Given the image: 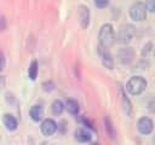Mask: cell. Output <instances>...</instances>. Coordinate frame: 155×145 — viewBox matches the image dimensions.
<instances>
[{
  "instance_id": "1",
  "label": "cell",
  "mask_w": 155,
  "mask_h": 145,
  "mask_svg": "<svg viewBox=\"0 0 155 145\" xmlns=\"http://www.w3.org/2000/svg\"><path fill=\"white\" fill-rule=\"evenodd\" d=\"M98 39H99V44L102 47L104 48H109L110 46L114 45L115 42V31L111 24L105 23L101 27L99 34H98Z\"/></svg>"
},
{
  "instance_id": "2",
  "label": "cell",
  "mask_w": 155,
  "mask_h": 145,
  "mask_svg": "<svg viewBox=\"0 0 155 145\" xmlns=\"http://www.w3.org/2000/svg\"><path fill=\"white\" fill-rule=\"evenodd\" d=\"M145 87H147V81L142 76H132L126 83V89L132 95L140 94L145 89Z\"/></svg>"
},
{
  "instance_id": "3",
  "label": "cell",
  "mask_w": 155,
  "mask_h": 145,
  "mask_svg": "<svg viewBox=\"0 0 155 145\" xmlns=\"http://www.w3.org/2000/svg\"><path fill=\"white\" fill-rule=\"evenodd\" d=\"M130 16L133 21H144L147 17V7L144 5V2L142 1H137L134 2L131 7H130Z\"/></svg>"
},
{
  "instance_id": "4",
  "label": "cell",
  "mask_w": 155,
  "mask_h": 145,
  "mask_svg": "<svg viewBox=\"0 0 155 145\" xmlns=\"http://www.w3.org/2000/svg\"><path fill=\"white\" fill-rule=\"evenodd\" d=\"M134 33H136V29H134V27L132 24H124L119 29V33H117V37L116 39L121 44H127L134 36Z\"/></svg>"
},
{
  "instance_id": "5",
  "label": "cell",
  "mask_w": 155,
  "mask_h": 145,
  "mask_svg": "<svg viewBox=\"0 0 155 145\" xmlns=\"http://www.w3.org/2000/svg\"><path fill=\"white\" fill-rule=\"evenodd\" d=\"M41 133L46 137H50L52 134H54V132L57 130V123L52 120V118H45L41 122Z\"/></svg>"
},
{
  "instance_id": "6",
  "label": "cell",
  "mask_w": 155,
  "mask_h": 145,
  "mask_svg": "<svg viewBox=\"0 0 155 145\" xmlns=\"http://www.w3.org/2000/svg\"><path fill=\"white\" fill-rule=\"evenodd\" d=\"M137 127H138V130L147 135V134H150L153 132V128H154V123L153 121L149 118V117H142L138 120V123H137Z\"/></svg>"
},
{
  "instance_id": "7",
  "label": "cell",
  "mask_w": 155,
  "mask_h": 145,
  "mask_svg": "<svg viewBox=\"0 0 155 145\" xmlns=\"http://www.w3.org/2000/svg\"><path fill=\"white\" fill-rule=\"evenodd\" d=\"M79 22L84 29H86L90 24V10L85 5L79 6Z\"/></svg>"
},
{
  "instance_id": "8",
  "label": "cell",
  "mask_w": 155,
  "mask_h": 145,
  "mask_svg": "<svg viewBox=\"0 0 155 145\" xmlns=\"http://www.w3.org/2000/svg\"><path fill=\"white\" fill-rule=\"evenodd\" d=\"M99 54H101L103 65H104L105 68H108V69H113V66H114V60H113V57H111L110 52H109L107 48H104V47L101 46V47H99Z\"/></svg>"
},
{
  "instance_id": "9",
  "label": "cell",
  "mask_w": 155,
  "mask_h": 145,
  "mask_svg": "<svg viewBox=\"0 0 155 145\" xmlns=\"http://www.w3.org/2000/svg\"><path fill=\"white\" fill-rule=\"evenodd\" d=\"M2 122H4V126L6 127V129H8L11 132L16 130L18 127V121L12 114H5L2 116Z\"/></svg>"
},
{
  "instance_id": "10",
  "label": "cell",
  "mask_w": 155,
  "mask_h": 145,
  "mask_svg": "<svg viewBox=\"0 0 155 145\" xmlns=\"http://www.w3.org/2000/svg\"><path fill=\"white\" fill-rule=\"evenodd\" d=\"M133 58V50L130 48V47H126V48H121L119 52H117V59L124 63V64H127L132 60Z\"/></svg>"
},
{
  "instance_id": "11",
  "label": "cell",
  "mask_w": 155,
  "mask_h": 145,
  "mask_svg": "<svg viewBox=\"0 0 155 145\" xmlns=\"http://www.w3.org/2000/svg\"><path fill=\"white\" fill-rule=\"evenodd\" d=\"M75 139L78 141H80V143H88V141H91L92 135H91V133L87 129L78 128L75 130Z\"/></svg>"
},
{
  "instance_id": "12",
  "label": "cell",
  "mask_w": 155,
  "mask_h": 145,
  "mask_svg": "<svg viewBox=\"0 0 155 145\" xmlns=\"http://www.w3.org/2000/svg\"><path fill=\"white\" fill-rule=\"evenodd\" d=\"M42 114H44V109L41 105H33L29 110V115H30V118L35 122H39L42 117Z\"/></svg>"
},
{
  "instance_id": "13",
  "label": "cell",
  "mask_w": 155,
  "mask_h": 145,
  "mask_svg": "<svg viewBox=\"0 0 155 145\" xmlns=\"http://www.w3.org/2000/svg\"><path fill=\"white\" fill-rule=\"evenodd\" d=\"M64 108H65V109L68 110V112H70L71 115H78L79 109H80L79 103H78L75 99H67Z\"/></svg>"
},
{
  "instance_id": "14",
  "label": "cell",
  "mask_w": 155,
  "mask_h": 145,
  "mask_svg": "<svg viewBox=\"0 0 155 145\" xmlns=\"http://www.w3.org/2000/svg\"><path fill=\"white\" fill-rule=\"evenodd\" d=\"M38 71H39V65H38V62L36 60H33L30 64H29V69H28V76L30 80H36L38 77Z\"/></svg>"
},
{
  "instance_id": "15",
  "label": "cell",
  "mask_w": 155,
  "mask_h": 145,
  "mask_svg": "<svg viewBox=\"0 0 155 145\" xmlns=\"http://www.w3.org/2000/svg\"><path fill=\"white\" fill-rule=\"evenodd\" d=\"M51 110H52V114L53 115H61L64 110V104L61 102V100H54L51 105Z\"/></svg>"
},
{
  "instance_id": "16",
  "label": "cell",
  "mask_w": 155,
  "mask_h": 145,
  "mask_svg": "<svg viewBox=\"0 0 155 145\" xmlns=\"http://www.w3.org/2000/svg\"><path fill=\"white\" fill-rule=\"evenodd\" d=\"M104 122H105V129H107L108 134H109L111 138H114V137H115V132H114V128H113V124H111L110 120H109L108 117H105Z\"/></svg>"
},
{
  "instance_id": "17",
  "label": "cell",
  "mask_w": 155,
  "mask_h": 145,
  "mask_svg": "<svg viewBox=\"0 0 155 145\" xmlns=\"http://www.w3.org/2000/svg\"><path fill=\"white\" fill-rule=\"evenodd\" d=\"M122 105H124V110L126 114H130L131 112V103L130 100L126 98L125 94H122Z\"/></svg>"
},
{
  "instance_id": "18",
  "label": "cell",
  "mask_w": 155,
  "mask_h": 145,
  "mask_svg": "<svg viewBox=\"0 0 155 145\" xmlns=\"http://www.w3.org/2000/svg\"><path fill=\"white\" fill-rule=\"evenodd\" d=\"M144 5L147 7V11L155 12V0H147V2Z\"/></svg>"
},
{
  "instance_id": "19",
  "label": "cell",
  "mask_w": 155,
  "mask_h": 145,
  "mask_svg": "<svg viewBox=\"0 0 155 145\" xmlns=\"http://www.w3.org/2000/svg\"><path fill=\"white\" fill-rule=\"evenodd\" d=\"M42 88H44V91H46V92H51V91L54 88V85H53L52 81H46V82L42 83Z\"/></svg>"
},
{
  "instance_id": "20",
  "label": "cell",
  "mask_w": 155,
  "mask_h": 145,
  "mask_svg": "<svg viewBox=\"0 0 155 145\" xmlns=\"http://www.w3.org/2000/svg\"><path fill=\"white\" fill-rule=\"evenodd\" d=\"M108 4H109V0H94V5L98 8H104L108 6Z\"/></svg>"
},
{
  "instance_id": "21",
  "label": "cell",
  "mask_w": 155,
  "mask_h": 145,
  "mask_svg": "<svg viewBox=\"0 0 155 145\" xmlns=\"http://www.w3.org/2000/svg\"><path fill=\"white\" fill-rule=\"evenodd\" d=\"M4 66H5V56L2 52H0V72L2 71Z\"/></svg>"
},
{
  "instance_id": "22",
  "label": "cell",
  "mask_w": 155,
  "mask_h": 145,
  "mask_svg": "<svg viewBox=\"0 0 155 145\" xmlns=\"http://www.w3.org/2000/svg\"><path fill=\"white\" fill-rule=\"evenodd\" d=\"M6 29V19L5 17H0V31Z\"/></svg>"
},
{
  "instance_id": "23",
  "label": "cell",
  "mask_w": 155,
  "mask_h": 145,
  "mask_svg": "<svg viewBox=\"0 0 155 145\" xmlns=\"http://www.w3.org/2000/svg\"><path fill=\"white\" fill-rule=\"evenodd\" d=\"M150 48H151V44L149 42V44H147L145 46H144V50H143V52H142V54L143 56H147L149 52H150Z\"/></svg>"
},
{
  "instance_id": "24",
  "label": "cell",
  "mask_w": 155,
  "mask_h": 145,
  "mask_svg": "<svg viewBox=\"0 0 155 145\" xmlns=\"http://www.w3.org/2000/svg\"><path fill=\"white\" fill-rule=\"evenodd\" d=\"M91 145H99V144H98V143H92Z\"/></svg>"
},
{
  "instance_id": "25",
  "label": "cell",
  "mask_w": 155,
  "mask_h": 145,
  "mask_svg": "<svg viewBox=\"0 0 155 145\" xmlns=\"http://www.w3.org/2000/svg\"><path fill=\"white\" fill-rule=\"evenodd\" d=\"M154 57H155V52H154Z\"/></svg>"
}]
</instances>
